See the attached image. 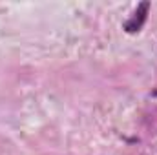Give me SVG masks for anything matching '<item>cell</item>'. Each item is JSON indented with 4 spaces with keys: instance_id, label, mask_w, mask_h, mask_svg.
I'll return each mask as SVG.
<instances>
[{
    "instance_id": "6da1fadb",
    "label": "cell",
    "mask_w": 157,
    "mask_h": 155,
    "mask_svg": "<svg viewBox=\"0 0 157 155\" xmlns=\"http://www.w3.org/2000/svg\"><path fill=\"white\" fill-rule=\"evenodd\" d=\"M148 11H150V2H141L137 6V9L133 11V15L124 22L122 29L126 33H137V31H141V28L144 26V22L148 18Z\"/></svg>"
}]
</instances>
